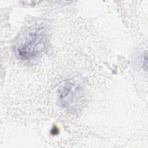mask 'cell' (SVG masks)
<instances>
[{"mask_svg": "<svg viewBox=\"0 0 148 148\" xmlns=\"http://www.w3.org/2000/svg\"><path fill=\"white\" fill-rule=\"evenodd\" d=\"M50 32V28L46 23H36L29 27L16 42V55L24 61L37 59L47 50Z\"/></svg>", "mask_w": 148, "mask_h": 148, "instance_id": "6da1fadb", "label": "cell"}, {"mask_svg": "<svg viewBox=\"0 0 148 148\" xmlns=\"http://www.w3.org/2000/svg\"><path fill=\"white\" fill-rule=\"evenodd\" d=\"M83 86L74 80L65 82L58 91V98L61 105L70 110L78 109L83 103Z\"/></svg>", "mask_w": 148, "mask_h": 148, "instance_id": "7a4b0ae2", "label": "cell"}]
</instances>
